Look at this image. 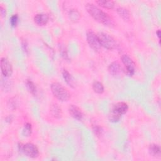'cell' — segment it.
Listing matches in <instances>:
<instances>
[{"mask_svg":"<svg viewBox=\"0 0 161 161\" xmlns=\"http://www.w3.org/2000/svg\"><path fill=\"white\" fill-rule=\"evenodd\" d=\"M121 60L125 67L126 73L129 76H132L135 72V64L133 60L126 54L121 56Z\"/></svg>","mask_w":161,"mask_h":161,"instance_id":"8992f818","label":"cell"},{"mask_svg":"<svg viewBox=\"0 0 161 161\" xmlns=\"http://www.w3.org/2000/svg\"><path fill=\"white\" fill-rule=\"evenodd\" d=\"M96 3L100 6L106 8V9H113L114 6V2L113 1H105V0H99L96 1Z\"/></svg>","mask_w":161,"mask_h":161,"instance_id":"2e32d148","label":"cell"},{"mask_svg":"<svg viewBox=\"0 0 161 161\" xmlns=\"http://www.w3.org/2000/svg\"><path fill=\"white\" fill-rule=\"evenodd\" d=\"M97 35L101 47H103L108 50H113L117 47L118 45L116 40L109 34L99 32Z\"/></svg>","mask_w":161,"mask_h":161,"instance_id":"3957f363","label":"cell"},{"mask_svg":"<svg viewBox=\"0 0 161 161\" xmlns=\"http://www.w3.org/2000/svg\"><path fill=\"white\" fill-rule=\"evenodd\" d=\"M0 13L2 16V17H4L6 16V9L2 6H0Z\"/></svg>","mask_w":161,"mask_h":161,"instance_id":"d4e9b609","label":"cell"},{"mask_svg":"<svg viewBox=\"0 0 161 161\" xmlns=\"http://www.w3.org/2000/svg\"><path fill=\"white\" fill-rule=\"evenodd\" d=\"M1 69L2 74L5 77H10L13 74V67L8 58L2 57L1 59Z\"/></svg>","mask_w":161,"mask_h":161,"instance_id":"52a82bcc","label":"cell"},{"mask_svg":"<svg viewBox=\"0 0 161 161\" xmlns=\"http://www.w3.org/2000/svg\"><path fill=\"white\" fill-rule=\"evenodd\" d=\"M92 128L93 132L94 133V134L97 136L99 137V136H101L103 131L101 126H100L99 125H96V124H92Z\"/></svg>","mask_w":161,"mask_h":161,"instance_id":"ffe728a7","label":"cell"},{"mask_svg":"<svg viewBox=\"0 0 161 161\" xmlns=\"http://www.w3.org/2000/svg\"><path fill=\"white\" fill-rule=\"evenodd\" d=\"M62 76L65 82L71 87H74L75 82L72 75L66 69H64L62 71Z\"/></svg>","mask_w":161,"mask_h":161,"instance_id":"7c38bea8","label":"cell"},{"mask_svg":"<svg viewBox=\"0 0 161 161\" xmlns=\"http://www.w3.org/2000/svg\"><path fill=\"white\" fill-rule=\"evenodd\" d=\"M18 14H13V16H11V18H10V25L12 27H16L18 23Z\"/></svg>","mask_w":161,"mask_h":161,"instance_id":"7402d4cb","label":"cell"},{"mask_svg":"<svg viewBox=\"0 0 161 161\" xmlns=\"http://www.w3.org/2000/svg\"><path fill=\"white\" fill-rule=\"evenodd\" d=\"M108 71L114 77H118L123 72V69L118 62H113L109 64L108 67Z\"/></svg>","mask_w":161,"mask_h":161,"instance_id":"30bf717a","label":"cell"},{"mask_svg":"<svg viewBox=\"0 0 161 161\" xmlns=\"http://www.w3.org/2000/svg\"><path fill=\"white\" fill-rule=\"evenodd\" d=\"M21 46H22V48L23 50V51L26 53H28V43L26 41V40H21Z\"/></svg>","mask_w":161,"mask_h":161,"instance_id":"cb8c5ba5","label":"cell"},{"mask_svg":"<svg viewBox=\"0 0 161 161\" xmlns=\"http://www.w3.org/2000/svg\"><path fill=\"white\" fill-rule=\"evenodd\" d=\"M26 87L28 89V91L33 95L35 96L36 94L37 90H36V87L35 84H34V82L30 79H28L26 81Z\"/></svg>","mask_w":161,"mask_h":161,"instance_id":"d6986e66","label":"cell"},{"mask_svg":"<svg viewBox=\"0 0 161 161\" xmlns=\"http://www.w3.org/2000/svg\"><path fill=\"white\" fill-rule=\"evenodd\" d=\"M85 8L87 13L96 21L104 25V26L111 27L114 25L113 19L104 11L99 9L97 6L92 3H87Z\"/></svg>","mask_w":161,"mask_h":161,"instance_id":"6da1fadb","label":"cell"},{"mask_svg":"<svg viewBox=\"0 0 161 161\" xmlns=\"http://www.w3.org/2000/svg\"><path fill=\"white\" fill-rule=\"evenodd\" d=\"M69 17L70 21L75 23L79 20L80 18V14L77 10L70 9L69 13Z\"/></svg>","mask_w":161,"mask_h":161,"instance_id":"ac0fdd59","label":"cell"},{"mask_svg":"<svg viewBox=\"0 0 161 161\" xmlns=\"http://www.w3.org/2000/svg\"><path fill=\"white\" fill-rule=\"evenodd\" d=\"M116 11L119 16L125 21H128L130 19V14L129 11L127 9L123 7H118L116 9Z\"/></svg>","mask_w":161,"mask_h":161,"instance_id":"9a60e30c","label":"cell"},{"mask_svg":"<svg viewBox=\"0 0 161 161\" xmlns=\"http://www.w3.org/2000/svg\"><path fill=\"white\" fill-rule=\"evenodd\" d=\"M31 131H32L31 125L30 123H26L24 126L23 131V135H25L26 136H29L31 133Z\"/></svg>","mask_w":161,"mask_h":161,"instance_id":"44dd1931","label":"cell"},{"mask_svg":"<svg viewBox=\"0 0 161 161\" xmlns=\"http://www.w3.org/2000/svg\"><path fill=\"white\" fill-rule=\"evenodd\" d=\"M50 87L53 95L59 101L65 102L70 99V92L61 84L58 82H53L52 83Z\"/></svg>","mask_w":161,"mask_h":161,"instance_id":"7a4b0ae2","label":"cell"},{"mask_svg":"<svg viewBox=\"0 0 161 161\" xmlns=\"http://www.w3.org/2000/svg\"><path fill=\"white\" fill-rule=\"evenodd\" d=\"M128 109V105L125 102H118L113 106L111 113L121 116L125 114Z\"/></svg>","mask_w":161,"mask_h":161,"instance_id":"ba28073f","label":"cell"},{"mask_svg":"<svg viewBox=\"0 0 161 161\" xmlns=\"http://www.w3.org/2000/svg\"><path fill=\"white\" fill-rule=\"evenodd\" d=\"M93 91L97 94H102L104 91V87L103 84L99 81H94L92 85Z\"/></svg>","mask_w":161,"mask_h":161,"instance_id":"e0dca14e","label":"cell"},{"mask_svg":"<svg viewBox=\"0 0 161 161\" xmlns=\"http://www.w3.org/2000/svg\"><path fill=\"white\" fill-rule=\"evenodd\" d=\"M60 52L62 54V56L65 58V59H69L67 52L64 46H61L60 48Z\"/></svg>","mask_w":161,"mask_h":161,"instance_id":"603a6c76","label":"cell"},{"mask_svg":"<svg viewBox=\"0 0 161 161\" xmlns=\"http://www.w3.org/2000/svg\"><path fill=\"white\" fill-rule=\"evenodd\" d=\"M69 113L70 115L75 119L78 121H82L84 117L82 110L76 105L71 104L69 107Z\"/></svg>","mask_w":161,"mask_h":161,"instance_id":"9c48e42d","label":"cell"},{"mask_svg":"<svg viewBox=\"0 0 161 161\" xmlns=\"http://www.w3.org/2000/svg\"><path fill=\"white\" fill-rule=\"evenodd\" d=\"M149 153L155 157H160V147L158 145L155 143H152L149 146L148 148Z\"/></svg>","mask_w":161,"mask_h":161,"instance_id":"4fadbf2b","label":"cell"},{"mask_svg":"<svg viewBox=\"0 0 161 161\" xmlns=\"http://www.w3.org/2000/svg\"><path fill=\"white\" fill-rule=\"evenodd\" d=\"M86 39L89 47L95 51L99 50L101 46L99 43L97 34L92 30H89L86 33Z\"/></svg>","mask_w":161,"mask_h":161,"instance_id":"5b68a950","label":"cell"},{"mask_svg":"<svg viewBox=\"0 0 161 161\" xmlns=\"http://www.w3.org/2000/svg\"><path fill=\"white\" fill-rule=\"evenodd\" d=\"M49 19V17L47 14L38 13L34 16V21L39 26L45 25Z\"/></svg>","mask_w":161,"mask_h":161,"instance_id":"8fae6325","label":"cell"},{"mask_svg":"<svg viewBox=\"0 0 161 161\" xmlns=\"http://www.w3.org/2000/svg\"><path fill=\"white\" fill-rule=\"evenodd\" d=\"M156 34H157L158 39L160 40V31L159 30H158V31L156 32Z\"/></svg>","mask_w":161,"mask_h":161,"instance_id":"484cf974","label":"cell"},{"mask_svg":"<svg viewBox=\"0 0 161 161\" xmlns=\"http://www.w3.org/2000/svg\"><path fill=\"white\" fill-rule=\"evenodd\" d=\"M50 113L55 118H60L62 116V109L57 104H53L51 106Z\"/></svg>","mask_w":161,"mask_h":161,"instance_id":"5bb4252c","label":"cell"},{"mask_svg":"<svg viewBox=\"0 0 161 161\" xmlns=\"http://www.w3.org/2000/svg\"><path fill=\"white\" fill-rule=\"evenodd\" d=\"M20 150L25 155L30 158H36L39 155L38 147L31 143L21 144Z\"/></svg>","mask_w":161,"mask_h":161,"instance_id":"277c9868","label":"cell"}]
</instances>
